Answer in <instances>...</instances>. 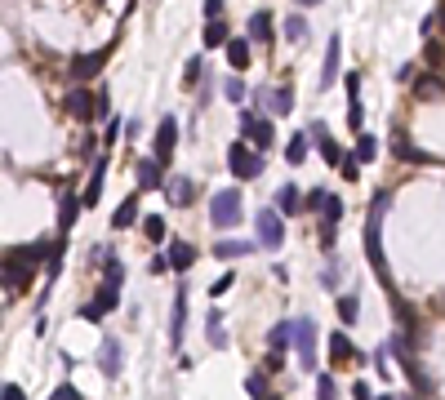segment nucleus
Masks as SVG:
<instances>
[{
  "label": "nucleus",
  "mask_w": 445,
  "mask_h": 400,
  "mask_svg": "<svg viewBox=\"0 0 445 400\" xmlns=\"http://www.w3.org/2000/svg\"><path fill=\"white\" fill-rule=\"evenodd\" d=\"M388 205H392V196L378 191L374 205H370V223H366V258L374 262V272H378L383 285H388V258H383V213H388Z\"/></svg>",
  "instance_id": "nucleus-1"
},
{
  "label": "nucleus",
  "mask_w": 445,
  "mask_h": 400,
  "mask_svg": "<svg viewBox=\"0 0 445 400\" xmlns=\"http://www.w3.org/2000/svg\"><path fill=\"white\" fill-rule=\"evenodd\" d=\"M250 249H254L250 240H219V245H214V254H219V258L227 262V258H245Z\"/></svg>",
  "instance_id": "nucleus-31"
},
{
  "label": "nucleus",
  "mask_w": 445,
  "mask_h": 400,
  "mask_svg": "<svg viewBox=\"0 0 445 400\" xmlns=\"http://www.w3.org/2000/svg\"><path fill=\"white\" fill-rule=\"evenodd\" d=\"M103 182H107V160L98 156V160H94V178H89L85 196H80V200H85V209H94V205H98V196H103Z\"/></svg>",
  "instance_id": "nucleus-18"
},
{
  "label": "nucleus",
  "mask_w": 445,
  "mask_h": 400,
  "mask_svg": "<svg viewBox=\"0 0 445 400\" xmlns=\"http://www.w3.org/2000/svg\"><path fill=\"white\" fill-rule=\"evenodd\" d=\"M254 227H258V245L268 249V254H276V249L285 245V213L276 209V205H263L258 218H254Z\"/></svg>",
  "instance_id": "nucleus-3"
},
{
  "label": "nucleus",
  "mask_w": 445,
  "mask_h": 400,
  "mask_svg": "<svg viewBox=\"0 0 445 400\" xmlns=\"http://www.w3.org/2000/svg\"><path fill=\"white\" fill-rule=\"evenodd\" d=\"M245 218V205H241V191H214L209 196V223L227 231V227H236Z\"/></svg>",
  "instance_id": "nucleus-4"
},
{
  "label": "nucleus",
  "mask_w": 445,
  "mask_h": 400,
  "mask_svg": "<svg viewBox=\"0 0 445 400\" xmlns=\"http://www.w3.org/2000/svg\"><path fill=\"white\" fill-rule=\"evenodd\" d=\"M307 152H312V138L299 129V133H294V138L285 143V165H303V160H307Z\"/></svg>",
  "instance_id": "nucleus-23"
},
{
  "label": "nucleus",
  "mask_w": 445,
  "mask_h": 400,
  "mask_svg": "<svg viewBox=\"0 0 445 400\" xmlns=\"http://www.w3.org/2000/svg\"><path fill=\"white\" fill-rule=\"evenodd\" d=\"M227 170H232V178L250 182V178H258V174H263V152L241 138V143H232V147H227Z\"/></svg>",
  "instance_id": "nucleus-2"
},
{
  "label": "nucleus",
  "mask_w": 445,
  "mask_h": 400,
  "mask_svg": "<svg viewBox=\"0 0 445 400\" xmlns=\"http://www.w3.org/2000/svg\"><path fill=\"white\" fill-rule=\"evenodd\" d=\"M5 285H9V289H13V285H18V289L31 285V272H27V262H23V258H18V262L9 258V267H5Z\"/></svg>",
  "instance_id": "nucleus-29"
},
{
  "label": "nucleus",
  "mask_w": 445,
  "mask_h": 400,
  "mask_svg": "<svg viewBox=\"0 0 445 400\" xmlns=\"http://www.w3.org/2000/svg\"><path fill=\"white\" fill-rule=\"evenodd\" d=\"M441 94H445V80L441 76H419L414 80V98H419V103H436Z\"/></svg>",
  "instance_id": "nucleus-20"
},
{
  "label": "nucleus",
  "mask_w": 445,
  "mask_h": 400,
  "mask_svg": "<svg viewBox=\"0 0 445 400\" xmlns=\"http://www.w3.org/2000/svg\"><path fill=\"white\" fill-rule=\"evenodd\" d=\"M49 400H80V391L72 387V382H58V387H54V396H49Z\"/></svg>",
  "instance_id": "nucleus-47"
},
{
  "label": "nucleus",
  "mask_w": 445,
  "mask_h": 400,
  "mask_svg": "<svg viewBox=\"0 0 445 400\" xmlns=\"http://www.w3.org/2000/svg\"><path fill=\"white\" fill-rule=\"evenodd\" d=\"M339 58H343V40H339V31L325 40V67H321V89L334 85V76H339Z\"/></svg>",
  "instance_id": "nucleus-11"
},
{
  "label": "nucleus",
  "mask_w": 445,
  "mask_h": 400,
  "mask_svg": "<svg viewBox=\"0 0 445 400\" xmlns=\"http://www.w3.org/2000/svg\"><path fill=\"white\" fill-rule=\"evenodd\" d=\"M285 40H294V45L307 40V18H303V13H290V18H285Z\"/></svg>",
  "instance_id": "nucleus-33"
},
{
  "label": "nucleus",
  "mask_w": 445,
  "mask_h": 400,
  "mask_svg": "<svg viewBox=\"0 0 445 400\" xmlns=\"http://www.w3.org/2000/svg\"><path fill=\"white\" fill-rule=\"evenodd\" d=\"M80 205H85V200H80V196H62V209H58V231H62V236H67V231H72V223H76Z\"/></svg>",
  "instance_id": "nucleus-27"
},
{
  "label": "nucleus",
  "mask_w": 445,
  "mask_h": 400,
  "mask_svg": "<svg viewBox=\"0 0 445 400\" xmlns=\"http://www.w3.org/2000/svg\"><path fill=\"white\" fill-rule=\"evenodd\" d=\"M245 36H250V40H258V45H272V18H268V13H250V31H245Z\"/></svg>",
  "instance_id": "nucleus-26"
},
{
  "label": "nucleus",
  "mask_w": 445,
  "mask_h": 400,
  "mask_svg": "<svg viewBox=\"0 0 445 400\" xmlns=\"http://www.w3.org/2000/svg\"><path fill=\"white\" fill-rule=\"evenodd\" d=\"M378 400H397V396H378Z\"/></svg>",
  "instance_id": "nucleus-57"
},
{
  "label": "nucleus",
  "mask_w": 445,
  "mask_h": 400,
  "mask_svg": "<svg viewBox=\"0 0 445 400\" xmlns=\"http://www.w3.org/2000/svg\"><path fill=\"white\" fill-rule=\"evenodd\" d=\"M54 249H58L54 240H36V245H27V249H18V258H23V262H40L45 254H54Z\"/></svg>",
  "instance_id": "nucleus-34"
},
{
  "label": "nucleus",
  "mask_w": 445,
  "mask_h": 400,
  "mask_svg": "<svg viewBox=\"0 0 445 400\" xmlns=\"http://www.w3.org/2000/svg\"><path fill=\"white\" fill-rule=\"evenodd\" d=\"M250 45H254L250 36H236V40H227V45H223V49H227V67H232V72H236V76H241V72H245V67H250V62H254V58H250Z\"/></svg>",
  "instance_id": "nucleus-14"
},
{
  "label": "nucleus",
  "mask_w": 445,
  "mask_h": 400,
  "mask_svg": "<svg viewBox=\"0 0 445 400\" xmlns=\"http://www.w3.org/2000/svg\"><path fill=\"white\" fill-rule=\"evenodd\" d=\"M76 316H80V321H103V316H107V311H103V307H98V303H94V298H89V303H85V307H80Z\"/></svg>",
  "instance_id": "nucleus-45"
},
{
  "label": "nucleus",
  "mask_w": 445,
  "mask_h": 400,
  "mask_svg": "<svg viewBox=\"0 0 445 400\" xmlns=\"http://www.w3.org/2000/svg\"><path fill=\"white\" fill-rule=\"evenodd\" d=\"M165 254H170V262H174V272H187V267L196 262V249H192L187 240H170V249H165Z\"/></svg>",
  "instance_id": "nucleus-21"
},
{
  "label": "nucleus",
  "mask_w": 445,
  "mask_h": 400,
  "mask_svg": "<svg viewBox=\"0 0 445 400\" xmlns=\"http://www.w3.org/2000/svg\"><path fill=\"white\" fill-rule=\"evenodd\" d=\"M258 103H263V116H290L294 111V94L290 89H258Z\"/></svg>",
  "instance_id": "nucleus-9"
},
{
  "label": "nucleus",
  "mask_w": 445,
  "mask_h": 400,
  "mask_svg": "<svg viewBox=\"0 0 445 400\" xmlns=\"http://www.w3.org/2000/svg\"><path fill=\"white\" fill-rule=\"evenodd\" d=\"M98 370H103V378H121V343L116 338H103V347H98Z\"/></svg>",
  "instance_id": "nucleus-13"
},
{
  "label": "nucleus",
  "mask_w": 445,
  "mask_h": 400,
  "mask_svg": "<svg viewBox=\"0 0 445 400\" xmlns=\"http://www.w3.org/2000/svg\"><path fill=\"white\" fill-rule=\"evenodd\" d=\"M334 311H339V321H343V325H356V321H361V303H356L352 294H343Z\"/></svg>",
  "instance_id": "nucleus-32"
},
{
  "label": "nucleus",
  "mask_w": 445,
  "mask_h": 400,
  "mask_svg": "<svg viewBox=\"0 0 445 400\" xmlns=\"http://www.w3.org/2000/svg\"><path fill=\"white\" fill-rule=\"evenodd\" d=\"M241 129H245V143H250V147L272 152V143H276V121H272V116H245Z\"/></svg>",
  "instance_id": "nucleus-6"
},
{
  "label": "nucleus",
  "mask_w": 445,
  "mask_h": 400,
  "mask_svg": "<svg viewBox=\"0 0 445 400\" xmlns=\"http://www.w3.org/2000/svg\"><path fill=\"white\" fill-rule=\"evenodd\" d=\"M205 333L214 347H227V329H223V307H209L205 311Z\"/></svg>",
  "instance_id": "nucleus-22"
},
{
  "label": "nucleus",
  "mask_w": 445,
  "mask_h": 400,
  "mask_svg": "<svg viewBox=\"0 0 445 400\" xmlns=\"http://www.w3.org/2000/svg\"><path fill=\"white\" fill-rule=\"evenodd\" d=\"M352 400H370V387H366V382H356V387H352Z\"/></svg>",
  "instance_id": "nucleus-55"
},
{
  "label": "nucleus",
  "mask_w": 445,
  "mask_h": 400,
  "mask_svg": "<svg viewBox=\"0 0 445 400\" xmlns=\"http://www.w3.org/2000/svg\"><path fill=\"white\" fill-rule=\"evenodd\" d=\"M343 178H348V182L361 178V160H356V156H343Z\"/></svg>",
  "instance_id": "nucleus-46"
},
{
  "label": "nucleus",
  "mask_w": 445,
  "mask_h": 400,
  "mask_svg": "<svg viewBox=\"0 0 445 400\" xmlns=\"http://www.w3.org/2000/svg\"><path fill=\"white\" fill-rule=\"evenodd\" d=\"M67 111L76 116V121H94V116H98V98H89L85 85H76V89L67 94Z\"/></svg>",
  "instance_id": "nucleus-10"
},
{
  "label": "nucleus",
  "mask_w": 445,
  "mask_h": 400,
  "mask_svg": "<svg viewBox=\"0 0 445 400\" xmlns=\"http://www.w3.org/2000/svg\"><path fill=\"white\" fill-rule=\"evenodd\" d=\"M339 218H343V200H339V196H329V200H325V209H321V227H334Z\"/></svg>",
  "instance_id": "nucleus-38"
},
{
  "label": "nucleus",
  "mask_w": 445,
  "mask_h": 400,
  "mask_svg": "<svg viewBox=\"0 0 445 400\" xmlns=\"http://www.w3.org/2000/svg\"><path fill=\"white\" fill-rule=\"evenodd\" d=\"M317 400H339V387H334V378L317 374Z\"/></svg>",
  "instance_id": "nucleus-41"
},
{
  "label": "nucleus",
  "mask_w": 445,
  "mask_h": 400,
  "mask_svg": "<svg viewBox=\"0 0 445 400\" xmlns=\"http://www.w3.org/2000/svg\"><path fill=\"white\" fill-rule=\"evenodd\" d=\"M361 165H374V156H378V143L370 138V133H361V138H356V152H352Z\"/></svg>",
  "instance_id": "nucleus-35"
},
{
  "label": "nucleus",
  "mask_w": 445,
  "mask_h": 400,
  "mask_svg": "<svg viewBox=\"0 0 445 400\" xmlns=\"http://www.w3.org/2000/svg\"><path fill=\"white\" fill-rule=\"evenodd\" d=\"M312 143H317V147H321V156H325L329 165H343V152H339V143H334V138H329V129H325L321 121H317V125H312Z\"/></svg>",
  "instance_id": "nucleus-16"
},
{
  "label": "nucleus",
  "mask_w": 445,
  "mask_h": 400,
  "mask_svg": "<svg viewBox=\"0 0 445 400\" xmlns=\"http://www.w3.org/2000/svg\"><path fill=\"white\" fill-rule=\"evenodd\" d=\"M245 94H250V89H245V80L232 72V76H227V85H223V98H227V103H245Z\"/></svg>",
  "instance_id": "nucleus-37"
},
{
  "label": "nucleus",
  "mask_w": 445,
  "mask_h": 400,
  "mask_svg": "<svg viewBox=\"0 0 445 400\" xmlns=\"http://www.w3.org/2000/svg\"><path fill=\"white\" fill-rule=\"evenodd\" d=\"M232 280H236V272H223V276H219V280L209 285V294H214V298H223L227 289H232Z\"/></svg>",
  "instance_id": "nucleus-44"
},
{
  "label": "nucleus",
  "mask_w": 445,
  "mask_h": 400,
  "mask_svg": "<svg viewBox=\"0 0 445 400\" xmlns=\"http://www.w3.org/2000/svg\"><path fill=\"white\" fill-rule=\"evenodd\" d=\"M268 347H272V352H281V356H285V347H294V321H281V325H272V333H268Z\"/></svg>",
  "instance_id": "nucleus-25"
},
{
  "label": "nucleus",
  "mask_w": 445,
  "mask_h": 400,
  "mask_svg": "<svg viewBox=\"0 0 445 400\" xmlns=\"http://www.w3.org/2000/svg\"><path fill=\"white\" fill-rule=\"evenodd\" d=\"M134 223H143L138 218V196H125L121 205H116V213H111V227L125 231V227H134Z\"/></svg>",
  "instance_id": "nucleus-17"
},
{
  "label": "nucleus",
  "mask_w": 445,
  "mask_h": 400,
  "mask_svg": "<svg viewBox=\"0 0 445 400\" xmlns=\"http://www.w3.org/2000/svg\"><path fill=\"white\" fill-rule=\"evenodd\" d=\"M325 200H329V191H321V187H317V191H312V196L303 200V205H307V209H317V213H321V209H325Z\"/></svg>",
  "instance_id": "nucleus-51"
},
{
  "label": "nucleus",
  "mask_w": 445,
  "mask_h": 400,
  "mask_svg": "<svg viewBox=\"0 0 445 400\" xmlns=\"http://www.w3.org/2000/svg\"><path fill=\"white\" fill-rule=\"evenodd\" d=\"M183 329H187V285H178V294H174V321H170V347L183 343Z\"/></svg>",
  "instance_id": "nucleus-12"
},
{
  "label": "nucleus",
  "mask_w": 445,
  "mask_h": 400,
  "mask_svg": "<svg viewBox=\"0 0 445 400\" xmlns=\"http://www.w3.org/2000/svg\"><path fill=\"white\" fill-rule=\"evenodd\" d=\"M165 196H170V205L187 209V205H192V178H187V174H174L170 182H165Z\"/></svg>",
  "instance_id": "nucleus-15"
},
{
  "label": "nucleus",
  "mask_w": 445,
  "mask_h": 400,
  "mask_svg": "<svg viewBox=\"0 0 445 400\" xmlns=\"http://www.w3.org/2000/svg\"><path fill=\"white\" fill-rule=\"evenodd\" d=\"M294 352H299L303 374H317V321H312V316L294 321Z\"/></svg>",
  "instance_id": "nucleus-5"
},
{
  "label": "nucleus",
  "mask_w": 445,
  "mask_h": 400,
  "mask_svg": "<svg viewBox=\"0 0 445 400\" xmlns=\"http://www.w3.org/2000/svg\"><path fill=\"white\" fill-rule=\"evenodd\" d=\"M321 5V0H299V9H317Z\"/></svg>",
  "instance_id": "nucleus-56"
},
{
  "label": "nucleus",
  "mask_w": 445,
  "mask_h": 400,
  "mask_svg": "<svg viewBox=\"0 0 445 400\" xmlns=\"http://www.w3.org/2000/svg\"><path fill=\"white\" fill-rule=\"evenodd\" d=\"M263 400H276V396H263Z\"/></svg>",
  "instance_id": "nucleus-58"
},
{
  "label": "nucleus",
  "mask_w": 445,
  "mask_h": 400,
  "mask_svg": "<svg viewBox=\"0 0 445 400\" xmlns=\"http://www.w3.org/2000/svg\"><path fill=\"white\" fill-rule=\"evenodd\" d=\"M103 58H107V49H94V54H76V58H72V80H76V85L94 80L98 72H103Z\"/></svg>",
  "instance_id": "nucleus-7"
},
{
  "label": "nucleus",
  "mask_w": 445,
  "mask_h": 400,
  "mask_svg": "<svg viewBox=\"0 0 445 400\" xmlns=\"http://www.w3.org/2000/svg\"><path fill=\"white\" fill-rule=\"evenodd\" d=\"M245 387H250L254 400H263V374H250V382H245Z\"/></svg>",
  "instance_id": "nucleus-52"
},
{
  "label": "nucleus",
  "mask_w": 445,
  "mask_h": 400,
  "mask_svg": "<svg viewBox=\"0 0 445 400\" xmlns=\"http://www.w3.org/2000/svg\"><path fill=\"white\" fill-rule=\"evenodd\" d=\"M143 236L147 240H170V227H165V218H160V213H147V218H143Z\"/></svg>",
  "instance_id": "nucleus-30"
},
{
  "label": "nucleus",
  "mask_w": 445,
  "mask_h": 400,
  "mask_svg": "<svg viewBox=\"0 0 445 400\" xmlns=\"http://www.w3.org/2000/svg\"><path fill=\"white\" fill-rule=\"evenodd\" d=\"M94 303H98V307H103V311H111V307H116V303H121V289H116V285H98V294H94Z\"/></svg>",
  "instance_id": "nucleus-39"
},
{
  "label": "nucleus",
  "mask_w": 445,
  "mask_h": 400,
  "mask_svg": "<svg viewBox=\"0 0 445 400\" xmlns=\"http://www.w3.org/2000/svg\"><path fill=\"white\" fill-rule=\"evenodd\" d=\"M227 40H232V36H227V23L209 18V23H205V45L214 49V45H227Z\"/></svg>",
  "instance_id": "nucleus-36"
},
{
  "label": "nucleus",
  "mask_w": 445,
  "mask_h": 400,
  "mask_svg": "<svg viewBox=\"0 0 445 400\" xmlns=\"http://www.w3.org/2000/svg\"><path fill=\"white\" fill-rule=\"evenodd\" d=\"M219 9H223V0H205V18H219Z\"/></svg>",
  "instance_id": "nucleus-54"
},
{
  "label": "nucleus",
  "mask_w": 445,
  "mask_h": 400,
  "mask_svg": "<svg viewBox=\"0 0 445 400\" xmlns=\"http://www.w3.org/2000/svg\"><path fill=\"white\" fill-rule=\"evenodd\" d=\"M121 280H125V267H121V258H107V272H103V285H116V289H121Z\"/></svg>",
  "instance_id": "nucleus-40"
},
{
  "label": "nucleus",
  "mask_w": 445,
  "mask_h": 400,
  "mask_svg": "<svg viewBox=\"0 0 445 400\" xmlns=\"http://www.w3.org/2000/svg\"><path fill=\"white\" fill-rule=\"evenodd\" d=\"M174 143H178V121H174V116H165V121H160V129H156V160L160 165H170V156H174Z\"/></svg>",
  "instance_id": "nucleus-8"
},
{
  "label": "nucleus",
  "mask_w": 445,
  "mask_h": 400,
  "mask_svg": "<svg viewBox=\"0 0 445 400\" xmlns=\"http://www.w3.org/2000/svg\"><path fill=\"white\" fill-rule=\"evenodd\" d=\"M134 174H138V187L147 191V187H160V174H165V165L152 156V160H138V165H134Z\"/></svg>",
  "instance_id": "nucleus-19"
},
{
  "label": "nucleus",
  "mask_w": 445,
  "mask_h": 400,
  "mask_svg": "<svg viewBox=\"0 0 445 400\" xmlns=\"http://www.w3.org/2000/svg\"><path fill=\"white\" fill-rule=\"evenodd\" d=\"M276 209H281L285 218H290V213H299V209H303V200H299V187H294V182H285V187L276 191Z\"/></svg>",
  "instance_id": "nucleus-28"
},
{
  "label": "nucleus",
  "mask_w": 445,
  "mask_h": 400,
  "mask_svg": "<svg viewBox=\"0 0 445 400\" xmlns=\"http://www.w3.org/2000/svg\"><path fill=\"white\" fill-rule=\"evenodd\" d=\"M423 54H427V62H432V67H441V62H445V49H441L436 40H427V49H423Z\"/></svg>",
  "instance_id": "nucleus-49"
},
{
  "label": "nucleus",
  "mask_w": 445,
  "mask_h": 400,
  "mask_svg": "<svg viewBox=\"0 0 445 400\" xmlns=\"http://www.w3.org/2000/svg\"><path fill=\"white\" fill-rule=\"evenodd\" d=\"M339 276H343V262H334V258H329L325 276H321V285H325V289H339Z\"/></svg>",
  "instance_id": "nucleus-42"
},
{
  "label": "nucleus",
  "mask_w": 445,
  "mask_h": 400,
  "mask_svg": "<svg viewBox=\"0 0 445 400\" xmlns=\"http://www.w3.org/2000/svg\"><path fill=\"white\" fill-rule=\"evenodd\" d=\"M183 76H187V85H192V80H201V76H205V58H192Z\"/></svg>",
  "instance_id": "nucleus-50"
},
{
  "label": "nucleus",
  "mask_w": 445,
  "mask_h": 400,
  "mask_svg": "<svg viewBox=\"0 0 445 400\" xmlns=\"http://www.w3.org/2000/svg\"><path fill=\"white\" fill-rule=\"evenodd\" d=\"M329 356H334V365H343V360H352V356H356V352H352L348 329H334V333H329Z\"/></svg>",
  "instance_id": "nucleus-24"
},
{
  "label": "nucleus",
  "mask_w": 445,
  "mask_h": 400,
  "mask_svg": "<svg viewBox=\"0 0 445 400\" xmlns=\"http://www.w3.org/2000/svg\"><path fill=\"white\" fill-rule=\"evenodd\" d=\"M147 272H152V276H160V272H174L170 254H156V258H152V267H147Z\"/></svg>",
  "instance_id": "nucleus-48"
},
{
  "label": "nucleus",
  "mask_w": 445,
  "mask_h": 400,
  "mask_svg": "<svg viewBox=\"0 0 445 400\" xmlns=\"http://www.w3.org/2000/svg\"><path fill=\"white\" fill-rule=\"evenodd\" d=\"M397 156H401V160H419V165L427 160V156L419 152V147H414V143H405V138H397Z\"/></svg>",
  "instance_id": "nucleus-43"
},
{
  "label": "nucleus",
  "mask_w": 445,
  "mask_h": 400,
  "mask_svg": "<svg viewBox=\"0 0 445 400\" xmlns=\"http://www.w3.org/2000/svg\"><path fill=\"white\" fill-rule=\"evenodd\" d=\"M0 400H27V396L18 391V382H5V391H0Z\"/></svg>",
  "instance_id": "nucleus-53"
}]
</instances>
